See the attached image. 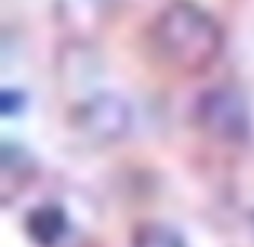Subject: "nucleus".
Instances as JSON below:
<instances>
[{"mask_svg":"<svg viewBox=\"0 0 254 247\" xmlns=\"http://www.w3.org/2000/svg\"><path fill=\"white\" fill-rule=\"evenodd\" d=\"M151 42L171 68L184 71V74H199V71L212 68L216 58L222 55L225 36L216 16L206 13L199 3L174 0L151 23Z\"/></svg>","mask_w":254,"mask_h":247,"instance_id":"obj_1","label":"nucleus"},{"mask_svg":"<svg viewBox=\"0 0 254 247\" xmlns=\"http://www.w3.org/2000/svg\"><path fill=\"white\" fill-rule=\"evenodd\" d=\"M196 125L219 142H245L251 129V112L242 90L222 84L209 87L196 99Z\"/></svg>","mask_w":254,"mask_h":247,"instance_id":"obj_2","label":"nucleus"},{"mask_svg":"<svg viewBox=\"0 0 254 247\" xmlns=\"http://www.w3.org/2000/svg\"><path fill=\"white\" fill-rule=\"evenodd\" d=\"M132 122V106L119 93H97L74 109V125L93 142H119L129 135Z\"/></svg>","mask_w":254,"mask_h":247,"instance_id":"obj_3","label":"nucleus"},{"mask_svg":"<svg viewBox=\"0 0 254 247\" xmlns=\"http://www.w3.org/2000/svg\"><path fill=\"white\" fill-rule=\"evenodd\" d=\"M29 228L42 244H52V241H58V235H62V228H64V215L58 209H49V205H45V209L32 212Z\"/></svg>","mask_w":254,"mask_h":247,"instance_id":"obj_4","label":"nucleus"},{"mask_svg":"<svg viewBox=\"0 0 254 247\" xmlns=\"http://www.w3.org/2000/svg\"><path fill=\"white\" fill-rule=\"evenodd\" d=\"M132 247H187V244L168 225H142L132 238Z\"/></svg>","mask_w":254,"mask_h":247,"instance_id":"obj_5","label":"nucleus"}]
</instances>
